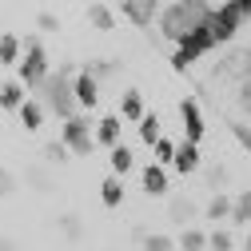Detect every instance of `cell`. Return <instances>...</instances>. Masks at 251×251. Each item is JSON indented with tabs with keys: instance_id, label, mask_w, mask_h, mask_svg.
Listing matches in <instances>:
<instances>
[{
	"instance_id": "d6a6232c",
	"label": "cell",
	"mask_w": 251,
	"mask_h": 251,
	"mask_svg": "<svg viewBox=\"0 0 251 251\" xmlns=\"http://www.w3.org/2000/svg\"><path fill=\"white\" fill-rule=\"evenodd\" d=\"M12 192H16V176L8 168H0V200H8Z\"/></svg>"
},
{
	"instance_id": "e575fe53",
	"label": "cell",
	"mask_w": 251,
	"mask_h": 251,
	"mask_svg": "<svg viewBox=\"0 0 251 251\" xmlns=\"http://www.w3.org/2000/svg\"><path fill=\"white\" fill-rule=\"evenodd\" d=\"M28 179L36 183V192H48V172H40V168H32V172H28Z\"/></svg>"
},
{
	"instance_id": "8d00e7d4",
	"label": "cell",
	"mask_w": 251,
	"mask_h": 251,
	"mask_svg": "<svg viewBox=\"0 0 251 251\" xmlns=\"http://www.w3.org/2000/svg\"><path fill=\"white\" fill-rule=\"evenodd\" d=\"M0 251H16V243H12L8 235H0Z\"/></svg>"
},
{
	"instance_id": "4316f807",
	"label": "cell",
	"mask_w": 251,
	"mask_h": 251,
	"mask_svg": "<svg viewBox=\"0 0 251 251\" xmlns=\"http://www.w3.org/2000/svg\"><path fill=\"white\" fill-rule=\"evenodd\" d=\"M231 247H235L231 231H219V227H215V231L207 235V251H231Z\"/></svg>"
},
{
	"instance_id": "7c38bea8",
	"label": "cell",
	"mask_w": 251,
	"mask_h": 251,
	"mask_svg": "<svg viewBox=\"0 0 251 251\" xmlns=\"http://www.w3.org/2000/svg\"><path fill=\"white\" fill-rule=\"evenodd\" d=\"M219 72H231V76H239V84L243 80H251V48H239V52H231L224 64H219Z\"/></svg>"
},
{
	"instance_id": "74e56055",
	"label": "cell",
	"mask_w": 251,
	"mask_h": 251,
	"mask_svg": "<svg viewBox=\"0 0 251 251\" xmlns=\"http://www.w3.org/2000/svg\"><path fill=\"white\" fill-rule=\"evenodd\" d=\"M243 251H251V235H247V239H243Z\"/></svg>"
},
{
	"instance_id": "2e32d148",
	"label": "cell",
	"mask_w": 251,
	"mask_h": 251,
	"mask_svg": "<svg viewBox=\"0 0 251 251\" xmlns=\"http://www.w3.org/2000/svg\"><path fill=\"white\" fill-rule=\"evenodd\" d=\"M20 128H24V132H40V128H44V104H40V100H24V108H20Z\"/></svg>"
},
{
	"instance_id": "d590c367",
	"label": "cell",
	"mask_w": 251,
	"mask_h": 251,
	"mask_svg": "<svg viewBox=\"0 0 251 251\" xmlns=\"http://www.w3.org/2000/svg\"><path fill=\"white\" fill-rule=\"evenodd\" d=\"M239 108H243V112H251V80H243V84H239Z\"/></svg>"
},
{
	"instance_id": "6da1fadb",
	"label": "cell",
	"mask_w": 251,
	"mask_h": 251,
	"mask_svg": "<svg viewBox=\"0 0 251 251\" xmlns=\"http://www.w3.org/2000/svg\"><path fill=\"white\" fill-rule=\"evenodd\" d=\"M211 4H203V0H176V4H164L160 8V32H164V40H172V44H179V40H187L196 32V28H203L207 20H211Z\"/></svg>"
},
{
	"instance_id": "e0dca14e",
	"label": "cell",
	"mask_w": 251,
	"mask_h": 251,
	"mask_svg": "<svg viewBox=\"0 0 251 251\" xmlns=\"http://www.w3.org/2000/svg\"><path fill=\"white\" fill-rule=\"evenodd\" d=\"M108 160H112V176H128V172L136 168V155H132V148H128V144H116Z\"/></svg>"
},
{
	"instance_id": "4fadbf2b",
	"label": "cell",
	"mask_w": 251,
	"mask_h": 251,
	"mask_svg": "<svg viewBox=\"0 0 251 251\" xmlns=\"http://www.w3.org/2000/svg\"><path fill=\"white\" fill-rule=\"evenodd\" d=\"M24 100H28V92H24V84H20V80L0 84V108H4V112H20V108H24Z\"/></svg>"
},
{
	"instance_id": "7a4b0ae2",
	"label": "cell",
	"mask_w": 251,
	"mask_h": 251,
	"mask_svg": "<svg viewBox=\"0 0 251 251\" xmlns=\"http://www.w3.org/2000/svg\"><path fill=\"white\" fill-rule=\"evenodd\" d=\"M80 68L72 64H60V72H48V80L40 84V104L60 116V120H72L76 116V92H72V80H76Z\"/></svg>"
},
{
	"instance_id": "9a60e30c",
	"label": "cell",
	"mask_w": 251,
	"mask_h": 251,
	"mask_svg": "<svg viewBox=\"0 0 251 251\" xmlns=\"http://www.w3.org/2000/svg\"><path fill=\"white\" fill-rule=\"evenodd\" d=\"M148 112H144V100H140V92L136 88H128V92H124V96H120V120H132V124H140Z\"/></svg>"
},
{
	"instance_id": "9c48e42d",
	"label": "cell",
	"mask_w": 251,
	"mask_h": 251,
	"mask_svg": "<svg viewBox=\"0 0 251 251\" xmlns=\"http://www.w3.org/2000/svg\"><path fill=\"white\" fill-rule=\"evenodd\" d=\"M120 136H124V120L120 116H104V120H96V144H104L108 151L120 144Z\"/></svg>"
},
{
	"instance_id": "1f68e13d",
	"label": "cell",
	"mask_w": 251,
	"mask_h": 251,
	"mask_svg": "<svg viewBox=\"0 0 251 251\" xmlns=\"http://www.w3.org/2000/svg\"><path fill=\"white\" fill-rule=\"evenodd\" d=\"M140 247H144V251H172V247H176V243H172V239H168V235H148V239H144V243H140Z\"/></svg>"
},
{
	"instance_id": "44dd1931",
	"label": "cell",
	"mask_w": 251,
	"mask_h": 251,
	"mask_svg": "<svg viewBox=\"0 0 251 251\" xmlns=\"http://www.w3.org/2000/svg\"><path fill=\"white\" fill-rule=\"evenodd\" d=\"M20 60H24V40L0 36V64H20Z\"/></svg>"
},
{
	"instance_id": "83f0119b",
	"label": "cell",
	"mask_w": 251,
	"mask_h": 251,
	"mask_svg": "<svg viewBox=\"0 0 251 251\" xmlns=\"http://www.w3.org/2000/svg\"><path fill=\"white\" fill-rule=\"evenodd\" d=\"M155 164H160V168H164V164H176V144L164 140V136L155 140Z\"/></svg>"
},
{
	"instance_id": "30bf717a",
	"label": "cell",
	"mask_w": 251,
	"mask_h": 251,
	"mask_svg": "<svg viewBox=\"0 0 251 251\" xmlns=\"http://www.w3.org/2000/svg\"><path fill=\"white\" fill-rule=\"evenodd\" d=\"M200 164H203V160H200V144H187V140L176 144V164H172L176 172L192 176V172H200Z\"/></svg>"
},
{
	"instance_id": "f546056e",
	"label": "cell",
	"mask_w": 251,
	"mask_h": 251,
	"mask_svg": "<svg viewBox=\"0 0 251 251\" xmlns=\"http://www.w3.org/2000/svg\"><path fill=\"white\" fill-rule=\"evenodd\" d=\"M88 72H92V80H108V76H116V64H112V60H92V64H88Z\"/></svg>"
},
{
	"instance_id": "d4e9b609",
	"label": "cell",
	"mask_w": 251,
	"mask_h": 251,
	"mask_svg": "<svg viewBox=\"0 0 251 251\" xmlns=\"http://www.w3.org/2000/svg\"><path fill=\"white\" fill-rule=\"evenodd\" d=\"M60 231H64L72 243L84 235V224H80V215H72V211H64V215H60Z\"/></svg>"
},
{
	"instance_id": "836d02e7",
	"label": "cell",
	"mask_w": 251,
	"mask_h": 251,
	"mask_svg": "<svg viewBox=\"0 0 251 251\" xmlns=\"http://www.w3.org/2000/svg\"><path fill=\"white\" fill-rule=\"evenodd\" d=\"M36 28H40V32H60V20H56L52 12H40V16H36Z\"/></svg>"
},
{
	"instance_id": "f1b7e54d",
	"label": "cell",
	"mask_w": 251,
	"mask_h": 251,
	"mask_svg": "<svg viewBox=\"0 0 251 251\" xmlns=\"http://www.w3.org/2000/svg\"><path fill=\"white\" fill-rule=\"evenodd\" d=\"M64 160H68V148L60 144V140L44 144V164H64Z\"/></svg>"
},
{
	"instance_id": "52a82bcc",
	"label": "cell",
	"mask_w": 251,
	"mask_h": 251,
	"mask_svg": "<svg viewBox=\"0 0 251 251\" xmlns=\"http://www.w3.org/2000/svg\"><path fill=\"white\" fill-rule=\"evenodd\" d=\"M179 120H183V136H187V144H200L203 140V112H200V104L196 100H183L179 104Z\"/></svg>"
},
{
	"instance_id": "ba28073f",
	"label": "cell",
	"mask_w": 251,
	"mask_h": 251,
	"mask_svg": "<svg viewBox=\"0 0 251 251\" xmlns=\"http://www.w3.org/2000/svg\"><path fill=\"white\" fill-rule=\"evenodd\" d=\"M72 92H76V108H96V104H100V84L92 80V72H88V68H80V72H76Z\"/></svg>"
},
{
	"instance_id": "cb8c5ba5",
	"label": "cell",
	"mask_w": 251,
	"mask_h": 251,
	"mask_svg": "<svg viewBox=\"0 0 251 251\" xmlns=\"http://www.w3.org/2000/svg\"><path fill=\"white\" fill-rule=\"evenodd\" d=\"M179 247H183V251H207V235L196 231V227H187V231L179 235Z\"/></svg>"
},
{
	"instance_id": "7402d4cb",
	"label": "cell",
	"mask_w": 251,
	"mask_h": 251,
	"mask_svg": "<svg viewBox=\"0 0 251 251\" xmlns=\"http://www.w3.org/2000/svg\"><path fill=\"white\" fill-rule=\"evenodd\" d=\"M140 140H144L148 148H155V140H160V116H155V112H148V116L140 120Z\"/></svg>"
},
{
	"instance_id": "4dcf8cb0",
	"label": "cell",
	"mask_w": 251,
	"mask_h": 251,
	"mask_svg": "<svg viewBox=\"0 0 251 251\" xmlns=\"http://www.w3.org/2000/svg\"><path fill=\"white\" fill-rule=\"evenodd\" d=\"M203 179H207V187H215V192H219V187L227 183V168H224V164H211V168L203 172Z\"/></svg>"
},
{
	"instance_id": "5bb4252c",
	"label": "cell",
	"mask_w": 251,
	"mask_h": 251,
	"mask_svg": "<svg viewBox=\"0 0 251 251\" xmlns=\"http://www.w3.org/2000/svg\"><path fill=\"white\" fill-rule=\"evenodd\" d=\"M140 179H144V192H148V196H164V192H168V172H164L160 164H148V168L140 172Z\"/></svg>"
},
{
	"instance_id": "d6986e66",
	"label": "cell",
	"mask_w": 251,
	"mask_h": 251,
	"mask_svg": "<svg viewBox=\"0 0 251 251\" xmlns=\"http://www.w3.org/2000/svg\"><path fill=\"white\" fill-rule=\"evenodd\" d=\"M231 224L235 227H251V192H239L231 200Z\"/></svg>"
},
{
	"instance_id": "277c9868",
	"label": "cell",
	"mask_w": 251,
	"mask_h": 251,
	"mask_svg": "<svg viewBox=\"0 0 251 251\" xmlns=\"http://www.w3.org/2000/svg\"><path fill=\"white\" fill-rule=\"evenodd\" d=\"M251 16V0H235V4H219L215 12H211V36H215V44H224V40H231L239 28H243V20Z\"/></svg>"
},
{
	"instance_id": "ffe728a7",
	"label": "cell",
	"mask_w": 251,
	"mask_h": 251,
	"mask_svg": "<svg viewBox=\"0 0 251 251\" xmlns=\"http://www.w3.org/2000/svg\"><path fill=\"white\" fill-rule=\"evenodd\" d=\"M88 24L96 28V32H112V28H116V16H112L108 4H92V8H88Z\"/></svg>"
},
{
	"instance_id": "5b68a950",
	"label": "cell",
	"mask_w": 251,
	"mask_h": 251,
	"mask_svg": "<svg viewBox=\"0 0 251 251\" xmlns=\"http://www.w3.org/2000/svg\"><path fill=\"white\" fill-rule=\"evenodd\" d=\"M211 48H215V36H211V20H207V24L196 28L187 40H179V48H176V56H172V68H176V72H187V68H192L200 56H207Z\"/></svg>"
},
{
	"instance_id": "484cf974",
	"label": "cell",
	"mask_w": 251,
	"mask_h": 251,
	"mask_svg": "<svg viewBox=\"0 0 251 251\" xmlns=\"http://www.w3.org/2000/svg\"><path fill=\"white\" fill-rule=\"evenodd\" d=\"M168 211H172V219H176V224H187V219L196 215V203L179 196V200H172V207H168Z\"/></svg>"
},
{
	"instance_id": "3957f363",
	"label": "cell",
	"mask_w": 251,
	"mask_h": 251,
	"mask_svg": "<svg viewBox=\"0 0 251 251\" xmlns=\"http://www.w3.org/2000/svg\"><path fill=\"white\" fill-rule=\"evenodd\" d=\"M16 80H20L28 92H40V84L48 80V56H44L40 36H28V40H24V60L16 64Z\"/></svg>"
},
{
	"instance_id": "8fae6325",
	"label": "cell",
	"mask_w": 251,
	"mask_h": 251,
	"mask_svg": "<svg viewBox=\"0 0 251 251\" xmlns=\"http://www.w3.org/2000/svg\"><path fill=\"white\" fill-rule=\"evenodd\" d=\"M124 16H128L136 28H148L155 20V0H128V4H124Z\"/></svg>"
},
{
	"instance_id": "8992f818",
	"label": "cell",
	"mask_w": 251,
	"mask_h": 251,
	"mask_svg": "<svg viewBox=\"0 0 251 251\" xmlns=\"http://www.w3.org/2000/svg\"><path fill=\"white\" fill-rule=\"evenodd\" d=\"M92 124L84 120V116H72V120H64L60 124V144H64L72 155H88L92 151Z\"/></svg>"
},
{
	"instance_id": "ac0fdd59",
	"label": "cell",
	"mask_w": 251,
	"mask_h": 251,
	"mask_svg": "<svg viewBox=\"0 0 251 251\" xmlns=\"http://www.w3.org/2000/svg\"><path fill=\"white\" fill-rule=\"evenodd\" d=\"M100 203H104V207H120V203H124V183H120V176H108V179L100 183Z\"/></svg>"
},
{
	"instance_id": "603a6c76",
	"label": "cell",
	"mask_w": 251,
	"mask_h": 251,
	"mask_svg": "<svg viewBox=\"0 0 251 251\" xmlns=\"http://www.w3.org/2000/svg\"><path fill=\"white\" fill-rule=\"evenodd\" d=\"M207 219H215V224H219V219H231V200H227L224 192L207 203Z\"/></svg>"
}]
</instances>
